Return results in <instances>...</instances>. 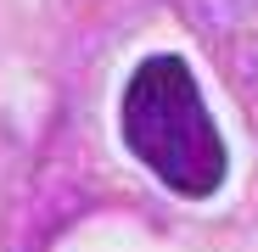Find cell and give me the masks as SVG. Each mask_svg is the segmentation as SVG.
Here are the masks:
<instances>
[{"label":"cell","mask_w":258,"mask_h":252,"mask_svg":"<svg viewBox=\"0 0 258 252\" xmlns=\"http://www.w3.org/2000/svg\"><path fill=\"white\" fill-rule=\"evenodd\" d=\"M118 123H123V146L168 191L202 202L225 185V140L213 129L208 101L180 56H146L135 67Z\"/></svg>","instance_id":"cell-1"}]
</instances>
